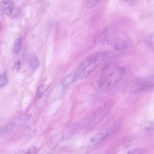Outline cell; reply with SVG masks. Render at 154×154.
Returning a JSON list of instances; mask_svg holds the SVG:
<instances>
[{
    "mask_svg": "<svg viewBox=\"0 0 154 154\" xmlns=\"http://www.w3.org/2000/svg\"><path fill=\"white\" fill-rule=\"evenodd\" d=\"M106 51L94 53L85 57L75 71L77 80L86 78L109 57Z\"/></svg>",
    "mask_w": 154,
    "mask_h": 154,
    "instance_id": "1",
    "label": "cell"
},
{
    "mask_svg": "<svg viewBox=\"0 0 154 154\" xmlns=\"http://www.w3.org/2000/svg\"><path fill=\"white\" fill-rule=\"evenodd\" d=\"M126 71L125 67L123 66H118L109 68L98 80V89L103 92L111 90L122 80Z\"/></svg>",
    "mask_w": 154,
    "mask_h": 154,
    "instance_id": "2",
    "label": "cell"
},
{
    "mask_svg": "<svg viewBox=\"0 0 154 154\" xmlns=\"http://www.w3.org/2000/svg\"><path fill=\"white\" fill-rule=\"evenodd\" d=\"M154 79L153 75L134 79L125 84L123 90L125 93H129L145 91L153 87Z\"/></svg>",
    "mask_w": 154,
    "mask_h": 154,
    "instance_id": "3",
    "label": "cell"
},
{
    "mask_svg": "<svg viewBox=\"0 0 154 154\" xmlns=\"http://www.w3.org/2000/svg\"><path fill=\"white\" fill-rule=\"evenodd\" d=\"M0 10L9 17L14 19L20 14V7L10 0H4L0 3Z\"/></svg>",
    "mask_w": 154,
    "mask_h": 154,
    "instance_id": "4",
    "label": "cell"
},
{
    "mask_svg": "<svg viewBox=\"0 0 154 154\" xmlns=\"http://www.w3.org/2000/svg\"><path fill=\"white\" fill-rule=\"evenodd\" d=\"M117 127L108 128L102 130L91 138L87 145L88 147H92L104 141L113 133L117 130Z\"/></svg>",
    "mask_w": 154,
    "mask_h": 154,
    "instance_id": "5",
    "label": "cell"
},
{
    "mask_svg": "<svg viewBox=\"0 0 154 154\" xmlns=\"http://www.w3.org/2000/svg\"><path fill=\"white\" fill-rule=\"evenodd\" d=\"M27 61L28 64L31 69L35 71L37 69L39 66V61L35 54H30L28 57Z\"/></svg>",
    "mask_w": 154,
    "mask_h": 154,
    "instance_id": "6",
    "label": "cell"
},
{
    "mask_svg": "<svg viewBox=\"0 0 154 154\" xmlns=\"http://www.w3.org/2000/svg\"><path fill=\"white\" fill-rule=\"evenodd\" d=\"M77 80L75 71H74L66 76L62 80L61 83L64 87H66Z\"/></svg>",
    "mask_w": 154,
    "mask_h": 154,
    "instance_id": "7",
    "label": "cell"
},
{
    "mask_svg": "<svg viewBox=\"0 0 154 154\" xmlns=\"http://www.w3.org/2000/svg\"><path fill=\"white\" fill-rule=\"evenodd\" d=\"M22 38L20 37L15 40L13 47V52L14 54H18L20 52L21 48Z\"/></svg>",
    "mask_w": 154,
    "mask_h": 154,
    "instance_id": "8",
    "label": "cell"
},
{
    "mask_svg": "<svg viewBox=\"0 0 154 154\" xmlns=\"http://www.w3.org/2000/svg\"><path fill=\"white\" fill-rule=\"evenodd\" d=\"M15 124V123H12L5 126L0 132V136H4L9 133L13 129Z\"/></svg>",
    "mask_w": 154,
    "mask_h": 154,
    "instance_id": "9",
    "label": "cell"
},
{
    "mask_svg": "<svg viewBox=\"0 0 154 154\" xmlns=\"http://www.w3.org/2000/svg\"><path fill=\"white\" fill-rule=\"evenodd\" d=\"M142 129L144 130H149L153 129L154 128L153 122L150 121H147L143 123L141 126Z\"/></svg>",
    "mask_w": 154,
    "mask_h": 154,
    "instance_id": "10",
    "label": "cell"
},
{
    "mask_svg": "<svg viewBox=\"0 0 154 154\" xmlns=\"http://www.w3.org/2000/svg\"><path fill=\"white\" fill-rule=\"evenodd\" d=\"M49 87V85H42L39 87L38 94L39 97H41L45 93Z\"/></svg>",
    "mask_w": 154,
    "mask_h": 154,
    "instance_id": "11",
    "label": "cell"
},
{
    "mask_svg": "<svg viewBox=\"0 0 154 154\" xmlns=\"http://www.w3.org/2000/svg\"><path fill=\"white\" fill-rule=\"evenodd\" d=\"M32 116L30 114H26L22 115L18 119V120L21 123H25L28 121L31 117Z\"/></svg>",
    "mask_w": 154,
    "mask_h": 154,
    "instance_id": "12",
    "label": "cell"
},
{
    "mask_svg": "<svg viewBox=\"0 0 154 154\" xmlns=\"http://www.w3.org/2000/svg\"><path fill=\"white\" fill-rule=\"evenodd\" d=\"M100 0H89L86 5L87 9H91L95 7L98 3Z\"/></svg>",
    "mask_w": 154,
    "mask_h": 154,
    "instance_id": "13",
    "label": "cell"
},
{
    "mask_svg": "<svg viewBox=\"0 0 154 154\" xmlns=\"http://www.w3.org/2000/svg\"><path fill=\"white\" fill-rule=\"evenodd\" d=\"M7 82L8 80L6 75L4 74H0V87H5Z\"/></svg>",
    "mask_w": 154,
    "mask_h": 154,
    "instance_id": "14",
    "label": "cell"
},
{
    "mask_svg": "<svg viewBox=\"0 0 154 154\" xmlns=\"http://www.w3.org/2000/svg\"><path fill=\"white\" fill-rule=\"evenodd\" d=\"M144 149L141 148H137L131 149L129 150L128 153L129 154H143L146 152Z\"/></svg>",
    "mask_w": 154,
    "mask_h": 154,
    "instance_id": "15",
    "label": "cell"
},
{
    "mask_svg": "<svg viewBox=\"0 0 154 154\" xmlns=\"http://www.w3.org/2000/svg\"><path fill=\"white\" fill-rule=\"evenodd\" d=\"M124 2L130 5L134 6L135 5L137 0H122Z\"/></svg>",
    "mask_w": 154,
    "mask_h": 154,
    "instance_id": "16",
    "label": "cell"
},
{
    "mask_svg": "<svg viewBox=\"0 0 154 154\" xmlns=\"http://www.w3.org/2000/svg\"><path fill=\"white\" fill-rule=\"evenodd\" d=\"M21 66V62L20 60L18 61L15 63L14 67L15 69L17 71H18L19 70Z\"/></svg>",
    "mask_w": 154,
    "mask_h": 154,
    "instance_id": "17",
    "label": "cell"
},
{
    "mask_svg": "<svg viewBox=\"0 0 154 154\" xmlns=\"http://www.w3.org/2000/svg\"><path fill=\"white\" fill-rule=\"evenodd\" d=\"M37 152V149L36 147H33L30 149L28 150V153L33 154Z\"/></svg>",
    "mask_w": 154,
    "mask_h": 154,
    "instance_id": "18",
    "label": "cell"
}]
</instances>
